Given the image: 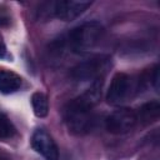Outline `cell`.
I'll return each mask as SVG.
<instances>
[{
  "mask_svg": "<svg viewBox=\"0 0 160 160\" xmlns=\"http://www.w3.org/2000/svg\"><path fill=\"white\" fill-rule=\"evenodd\" d=\"M0 160H11V159H10V156L8 154H5L4 151L0 150Z\"/></svg>",
  "mask_w": 160,
  "mask_h": 160,
  "instance_id": "cell-13",
  "label": "cell"
},
{
  "mask_svg": "<svg viewBox=\"0 0 160 160\" xmlns=\"http://www.w3.org/2000/svg\"><path fill=\"white\" fill-rule=\"evenodd\" d=\"M5 55H6V46H5V42H4V40L0 35V59L4 58Z\"/></svg>",
  "mask_w": 160,
  "mask_h": 160,
  "instance_id": "cell-12",
  "label": "cell"
},
{
  "mask_svg": "<svg viewBox=\"0 0 160 160\" xmlns=\"http://www.w3.org/2000/svg\"><path fill=\"white\" fill-rule=\"evenodd\" d=\"M139 89V82L126 72H116L109 85L106 101L110 105L119 106L129 101Z\"/></svg>",
  "mask_w": 160,
  "mask_h": 160,
  "instance_id": "cell-4",
  "label": "cell"
},
{
  "mask_svg": "<svg viewBox=\"0 0 160 160\" xmlns=\"http://www.w3.org/2000/svg\"><path fill=\"white\" fill-rule=\"evenodd\" d=\"M111 68V58L108 55H95L76 64L70 75L75 81H95L105 76Z\"/></svg>",
  "mask_w": 160,
  "mask_h": 160,
  "instance_id": "cell-3",
  "label": "cell"
},
{
  "mask_svg": "<svg viewBox=\"0 0 160 160\" xmlns=\"http://www.w3.org/2000/svg\"><path fill=\"white\" fill-rule=\"evenodd\" d=\"M104 28L98 21H88L74 28L66 39V44L75 54H84L95 48L101 40Z\"/></svg>",
  "mask_w": 160,
  "mask_h": 160,
  "instance_id": "cell-2",
  "label": "cell"
},
{
  "mask_svg": "<svg viewBox=\"0 0 160 160\" xmlns=\"http://www.w3.org/2000/svg\"><path fill=\"white\" fill-rule=\"evenodd\" d=\"M31 146L45 160H59L58 145L46 130L38 129L34 131L31 136Z\"/></svg>",
  "mask_w": 160,
  "mask_h": 160,
  "instance_id": "cell-7",
  "label": "cell"
},
{
  "mask_svg": "<svg viewBox=\"0 0 160 160\" xmlns=\"http://www.w3.org/2000/svg\"><path fill=\"white\" fill-rule=\"evenodd\" d=\"M90 5H91V1L59 0V1L50 2V11L52 16L62 21H72L78 16H80Z\"/></svg>",
  "mask_w": 160,
  "mask_h": 160,
  "instance_id": "cell-6",
  "label": "cell"
},
{
  "mask_svg": "<svg viewBox=\"0 0 160 160\" xmlns=\"http://www.w3.org/2000/svg\"><path fill=\"white\" fill-rule=\"evenodd\" d=\"M16 129L11 120L0 111V139H10L15 135Z\"/></svg>",
  "mask_w": 160,
  "mask_h": 160,
  "instance_id": "cell-11",
  "label": "cell"
},
{
  "mask_svg": "<svg viewBox=\"0 0 160 160\" xmlns=\"http://www.w3.org/2000/svg\"><path fill=\"white\" fill-rule=\"evenodd\" d=\"M31 106L34 114L38 118H45L49 112V101L45 94L41 91H35L31 95Z\"/></svg>",
  "mask_w": 160,
  "mask_h": 160,
  "instance_id": "cell-10",
  "label": "cell"
},
{
  "mask_svg": "<svg viewBox=\"0 0 160 160\" xmlns=\"http://www.w3.org/2000/svg\"><path fill=\"white\" fill-rule=\"evenodd\" d=\"M135 112H136V118H138V121L139 122H141L144 125L151 124V122L156 121L158 118H159V114H160V104L156 100L145 102Z\"/></svg>",
  "mask_w": 160,
  "mask_h": 160,
  "instance_id": "cell-9",
  "label": "cell"
},
{
  "mask_svg": "<svg viewBox=\"0 0 160 160\" xmlns=\"http://www.w3.org/2000/svg\"><path fill=\"white\" fill-rule=\"evenodd\" d=\"M101 89L102 79L95 80L82 94L68 102L64 109V120L70 132L84 135L94 128V108L100 101Z\"/></svg>",
  "mask_w": 160,
  "mask_h": 160,
  "instance_id": "cell-1",
  "label": "cell"
},
{
  "mask_svg": "<svg viewBox=\"0 0 160 160\" xmlns=\"http://www.w3.org/2000/svg\"><path fill=\"white\" fill-rule=\"evenodd\" d=\"M138 122L136 112L129 108H119L105 119V129L114 135L129 132Z\"/></svg>",
  "mask_w": 160,
  "mask_h": 160,
  "instance_id": "cell-5",
  "label": "cell"
},
{
  "mask_svg": "<svg viewBox=\"0 0 160 160\" xmlns=\"http://www.w3.org/2000/svg\"><path fill=\"white\" fill-rule=\"evenodd\" d=\"M21 82L22 80L16 72L6 69H0V92L6 95L12 94L21 88Z\"/></svg>",
  "mask_w": 160,
  "mask_h": 160,
  "instance_id": "cell-8",
  "label": "cell"
}]
</instances>
